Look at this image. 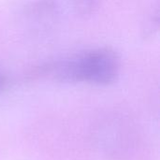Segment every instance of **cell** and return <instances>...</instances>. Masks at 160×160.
<instances>
[{
  "label": "cell",
  "instance_id": "cell-3",
  "mask_svg": "<svg viewBox=\"0 0 160 160\" xmlns=\"http://www.w3.org/2000/svg\"><path fill=\"white\" fill-rule=\"evenodd\" d=\"M7 84V79L6 77L0 72V92L4 89V87L6 86Z\"/></svg>",
  "mask_w": 160,
  "mask_h": 160
},
{
  "label": "cell",
  "instance_id": "cell-2",
  "mask_svg": "<svg viewBox=\"0 0 160 160\" xmlns=\"http://www.w3.org/2000/svg\"><path fill=\"white\" fill-rule=\"evenodd\" d=\"M73 10L81 15H87L97 8L99 0H68Z\"/></svg>",
  "mask_w": 160,
  "mask_h": 160
},
{
  "label": "cell",
  "instance_id": "cell-1",
  "mask_svg": "<svg viewBox=\"0 0 160 160\" xmlns=\"http://www.w3.org/2000/svg\"><path fill=\"white\" fill-rule=\"evenodd\" d=\"M121 58L111 47H97L78 52L41 68V74L68 83L107 86L116 82Z\"/></svg>",
  "mask_w": 160,
  "mask_h": 160
}]
</instances>
